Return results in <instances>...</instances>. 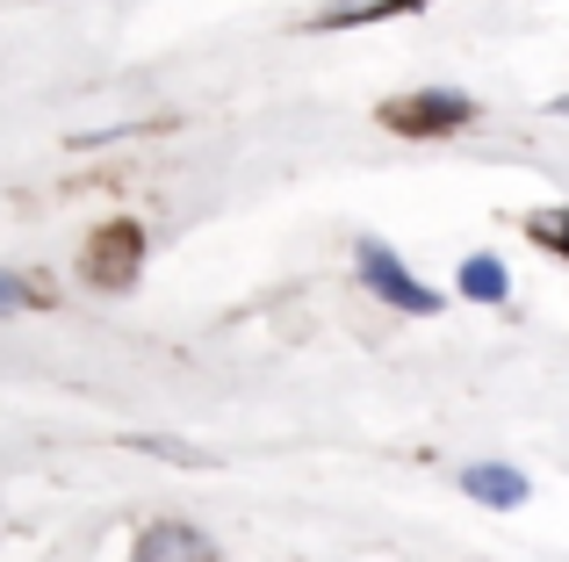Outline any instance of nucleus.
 <instances>
[{
	"label": "nucleus",
	"mask_w": 569,
	"mask_h": 562,
	"mask_svg": "<svg viewBox=\"0 0 569 562\" xmlns=\"http://www.w3.org/2000/svg\"><path fill=\"white\" fill-rule=\"evenodd\" d=\"M353 260H361V281H368V289L382 295L389 310H418V318H432V310H440V295H432L426 281H418L411 268H403V260L389 253V245L361 239V245H353Z\"/></svg>",
	"instance_id": "nucleus-1"
},
{
	"label": "nucleus",
	"mask_w": 569,
	"mask_h": 562,
	"mask_svg": "<svg viewBox=\"0 0 569 562\" xmlns=\"http://www.w3.org/2000/svg\"><path fill=\"white\" fill-rule=\"evenodd\" d=\"M469 94H418V101H397V109H382L389 130H411V138H432V130H455L469 123Z\"/></svg>",
	"instance_id": "nucleus-2"
},
{
	"label": "nucleus",
	"mask_w": 569,
	"mask_h": 562,
	"mask_svg": "<svg viewBox=\"0 0 569 562\" xmlns=\"http://www.w3.org/2000/svg\"><path fill=\"white\" fill-rule=\"evenodd\" d=\"M461 491L469 498H483V505H527V476H519V469H505V462H476L469 476H461Z\"/></svg>",
	"instance_id": "nucleus-3"
},
{
	"label": "nucleus",
	"mask_w": 569,
	"mask_h": 562,
	"mask_svg": "<svg viewBox=\"0 0 569 562\" xmlns=\"http://www.w3.org/2000/svg\"><path fill=\"white\" fill-rule=\"evenodd\" d=\"M130 562H209V541L194 534V526H152Z\"/></svg>",
	"instance_id": "nucleus-4"
},
{
	"label": "nucleus",
	"mask_w": 569,
	"mask_h": 562,
	"mask_svg": "<svg viewBox=\"0 0 569 562\" xmlns=\"http://www.w3.org/2000/svg\"><path fill=\"white\" fill-rule=\"evenodd\" d=\"M426 0H347V8H325L318 29H347V22H382V14H411Z\"/></svg>",
	"instance_id": "nucleus-5"
},
{
	"label": "nucleus",
	"mask_w": 569,
	"mask_h": 562,
	"mask_svg": "<svg viewBox=\"0 0 569 562\" xmlns=\"http://www.w3.org/2000/svg\"><path fill=\"white\" fill-rule=\"evenodd\" d=\"M505 289H512V281H505V268L490 253H476L469 268H461V295H469V303H505Z\"/></svg>",
	"instance_id": "nucleus-6"
},
{
	"label": "nucleus",
	"mask_w": 569,
	"mask_h": 562,
	"mask_svg": "<svg viewBox=\"0 0 569 562\" xmlns=\"http://www.w3.org/2000/svg\"><path fill=\"white\" fill-rule=\"evenodd\" d=\"M22 303H29V289L14 274H0V318H8V310H22Z\"/></svg>",
	"instance_id": "nucleus-7"
},
{
	"label": "nucleus",
	"mask_w": 569,
	"mask_h": 562,
	"mask_svg": "<svg viewBox=\"0 0 569 562\" xmlns=\"http://www.w3.org/2000/svg\"><path fill=\"white\" fill-rule=\"evenodd\" d=\"M533 231H541L548 245H562V253H569V217H541V224H533Z\"/></svg>",
	"instance_id": "nucleus-8"
}]
</instances>
